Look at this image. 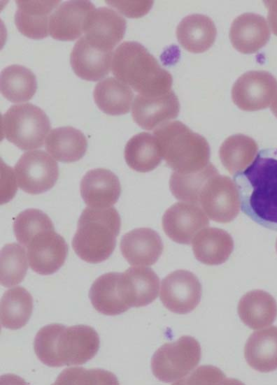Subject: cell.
<instances>
[{
    "instance_id": "e575fe53",
    "label": "cell",
    "mask_w": 277,
    "mask_h": 385,
    "mask_svg": "<svg viewBox=\"0 0 277 385\" xmlns=\"http://www.w3.org/2000/svg\"><path fill=\"white\" fill-rule=\"evenodd\" d=\"M27 254L17 243L6 244L1 250L0 282L5 287L20 283L28 269Z\"/></svg>"
},
{
    "instance_id": "44dd1931",
    "label": "cell",
    "mask_w": 277,
    "mask_h": 385,
    "mask_svg": "<svg viewBox=\"0 0 277 385\" xmlns=\"http://www.w3.org/2000/svg\"><path fill=\"white\" fill-rule=\"evenodd\" d=\"M229 36L236 50L243 54H253L267 44L270 30L263 16L246 13L234 20Z\"/></svg>"
},
{
    "instance_id": "4dcf8cb0",
    "label": "cell",
    "mask_w": 277,
    "mask_h": 385,
    "mask_svg": "<svg viewBox=\"0 0 277 385\" xmlns=\"http://www.w3.org/2000/svg\"><path fill=\"white\" fill-rule=\"evenodd\" d=\"M33 310V298L23 287L11 288L4 292L1 299V325L11 330L24 326Z\"/></svg>"
},
{
    "instance_id": "4316f807",
    "label": "cell",
    "mask_w": 277,
    "mask_h": 385,
    "mask_svg": "<svg viewBox=\"0 0 277 385\" xmlns=\"http://www.w3.org/2000/svg\"><path fill=\"white\" fill-rule=\"evenodd\" d=\"M122 279L127 300L131 307L146 306L158 296L159 278L150 268L129 267L122 273Z\"/></svg>"
},
{
    "instance_id": "d6a6232c",
    "label": "cell",
    "mask_w": 277,
    "mask_h": 385,
    "mask_svg": "<svg viewBox=\"0 0 277 385\" xmlns=\"http://www.w3.org/2000/svg\"><path fill=\"white\" fill-rule=\"evenodd\" d=\"M1 92L9 101L22 103L30 100L37 89L34 73L28 68L13 64L1 73Z\"/></svg>"
},
{
    "instance_id": "f546056e",
    "label": "cell",
    "mask_w": 277,
    "mask_h": 385,
    "mask_svg": "<svg viewBox=\"0 0 277 385\" xmlns=\"http://www.w3.org/2000/svg\"><path fill=\"white\" fill-rule=\"evenodd\" d=\"M124 154L127 165L141 173L154 170L162 159L157 138L148 132L132 136L125 145Z\"/></svg>"
},
{
    "instance_id": "e0dca14e",
    "label": "cell",
    "mask_w": 277,
    "mask_h": 385,
    "mask_svg": "<svg viewBox=\"0 0 277 385\" xmlns=\"http://www.w3.org/2000/svg\"><path fill=\"white\" fill-rule=\"evenodd\" d=\"M113 51L91 44L84 36L75 43L70 55V63L75 74L87 81H98L111 70Z\"/></svg>"
},
{
    "instance_id": "d590c367",
    "label": "cell",
    "mask_w": 277,
    "mask_h": 385,
    "mask_svg": "<svg viewBox=\"0 0 277 385\" xmlns=\"http://www.w3.org/2000/svg\"><path fill=\"white\" fill-rule=\"evenodd\" d=\"M55 229L50 217L38 209L29 208L21 212L15 219L13 231L18 242L27 247L38 233Z\"/></svg>"
},
{
    "instance_id": "52a82bcc",
    "label": "cell",
    "mask_w": 277,
    "mask_h": 385,
    "mask_svg": "<svg viewBox=\"0 0 277 385\" xmlns=\"http://www.w3.org/2000/svg\"><path fill=\"white\" fill-rule=\"evenodd\" d=\"M201 356L199 342L184 335L160 347L151 359V370L161 382H175L184 378L199 364Z\"/></svg>"
},
{
    "instance_id": "60d3db41",
    "label": "cell",
    "mask_w": 277,
    "mask_h": 385,
    "mask_svg": "<svg viewBox=\"0 0 277 385\" xmlns=\"http://www.w3.org/2000/svg\"><path fill=\"white\" fill-rule=\"evenodd\" d=\"M276 252H277V239H276Z\"/></svg>"
},
{
    "instance_id": "9a60e30c",
    "label": "cell",
    "mask_w": 277,
    "mask_h": 385,
    "mask_svg": "<svg viewBox=\"0 0 277 385\" xmlns=\"http://www.w3.org/2000/svg\"><path fill=\"white\" fill-rule=\"evenodd\" d=\"M179 112V101L172 90L154 96L137 94L132 108L134 121L143 129L149 131L176 118Z\"/></svg>"
},
{
    "instance_id": "f1b7e54d",
    "label": "cell",
    "mask_w": 277,
    "mask_h": 385,
    "mask_svg": "<svg viewBox=\"0 0 277 385\" xmlns=\"http://www.w3.org/2000/svg\"><path fill=\"white\" fill-rule=\"evenodd\" d=\"M93 96L102 112L109 115H121L129 112L134 92L127 85L109 77L95 85Z\"/></svg>"
},
{
    "instance_id": "8fae6325",
    "label": "cell",
    "mask_w": 277,
    "mask_h": 385,
    "mask_svg": "<svg viewBox=\"0 0 277 385\" xmlns=\"http://www.w3.org/2000/svg\"><path fill=\"white\" fill-rule=\"evenodd\" d=\"M201 293L202 288L197 277L189 270H178L162 279L159 297L169 310L185 314L196 308Z\"/></svg>"
},
{
    "instance_id": "7c38bea8",
    "label": "cell",
    "mask_w": 277,
    "mask_h": 385,
    "mask_svg": "<svg viewBox=\"0 0 277 385\" xmlns=\"http://www.w3.org/2000/svg\"><path fill=\"white\" fill-rule=\"evenodd\" d=\"M162 228L173 241L184 245L191 243L201 229L209 225L206 214L198 204L178 202L170 206L162 217Z\"/></svg>"
},
{
    "instance_id": "9c48e42d",
    "label": "cell",
    "mask_w": 277,
    "mask_h": 385,
    "mask_svg": "<svg viewBox=\"0 0 277 385\" xmlns=\"http://www.w3.org/2000/svg\"><path fill=\"white\" fill-rule=\"evenodd\" d=\"M199 203L204 212L218 223H228L238 215L241 201L236 184L228 176L216 175L203 187Z\"/></svg>"
},
{
    "instance_id": "ab89813d",
    "label": "cell",
    "mask_w": 277,
    "mask_h": 385,
    "mask_svg": "<svg viewBox=\"0 0 277 385\" xmlns=\"http://www.w3.org/2000/svg\"><path fill=\"white\" fill-rule=\"evenodd\" d=\"M270 108L273 114L277 118V92L276 93L270 106Z\"/></svg>"
},
{
    "instance_id": "30bf717a",
    "label": "cell",
    "mask_w": 277,
    "mask_h": 385,
    "mask_svg": "<svg viewBox=\"0 0 277 385\" xmlns=\"http://www.w3.org/2000/svg\"><path fill=\"white\" fill-rule=\"evenodd\" d=\"M276 92L277 80L271 73L250 71L236 80L232 89V98L241 110L256 111L267 108Z\"/></svg>"
},
{
    "instance_id": "5b68a950",
    "label": "cell",
    "mask_w": 277,
    "mask_h": 385,
    "mask_svg": "<svg viewBox=\"0 0 277 385\" xmlns=\"http://www.w3.org/2000/svg\"><path fill=\"white\" fill-rule=\"evenodd\" d=\"M153 135L157 138L162 159L176 172L194 173L210 163V147L207 140L180 121L160 125L154 130Z\"/></svg>"
},
{
    "instance_id": "7a4b0ae2",
    "label": "cell",
    "mask_w": 277,
    "mask_h": 385,
    "mask_svg": "<svg viewBox=\"0 0 277 385\" xmlns=\"http://www.w3.org/2000/svg\"><path fill=\"white\" fill-rule=\"evenodd\" d=\"M99 343L98 333L90 326L51 324L38 331L34 349L41 363L58 368L87 363L97 354Z\"/></svg>"
},
{
    "instance_id": "d4e9b609",
    "label": "cell",
    "mask_w": 277,
    "mask_h": 385,
    "mask_svg": "<svg viewBox=\"0 0 277 385\" xmlns=\"http://www.w3.org/2000/svg\"><path fill=\"white\" fill-rule=\"evenodd\" d=\"M247 363L260 372L277 370V326L255 331L244 347Z\"/></svg>"
},
{
    "instance_id": "1f68e13d",
    "label": "cell",
    "mask_w": 277,
    "mask_h": 385,
    "mask_svg": "<svg viewBox=\"0 0 277 385\" xmlns=\"http://www.w3.org/2000/svg\"><path fill=\"white\" fill-rule=\"evenodd\" d=\"M258 145L250 136L238 133L229 136L220 145L219 157L232 175L245 170L257 154Z\"/></svg>"
},
{
    "instance_id": "484cf974",
    "label": "cell",
    "mask_w": 277,
    "mask_h": 385,
    "mask_svg": "<svg viewBox=\"0 0 277 385\" xmlns=\"http://www.w3.org/2000/svg\"><path fill=\"white\" fill-rule=\"evenodd\" d=\"M237 310L243 323L253 330L270 326L277 317L276 300L270 293L260 289L245 293Z\"/></svg>"
},
{
    "instance_id": "8d00e7d4",
    "label": "cell",
    "mask_w": 277,
    "mask_h": 385,
    "mask_svg": "<svg viewBox=\"0 0 277 385\" xmlns=\"http://www.w3.org/2000/svg\"><path fill=\"white\" fill-rule=\"evenodd\" d=\"M55 384H118L116 377L101 369L69 368L62 371Z\"/></svg>"
},
{
    "instance_id": "3957f363",
    "label": "cell",
    "mask_w": 277,
    "mask_h": 385,
    "mask_svg": "<svg viewBox=\"0 0 277 385\" xmlns=\"http://www.w3.org/2000/svg\"><path fill=\"white\" fill-rule=\"evenodd\" d=\"M111 70L115 78L138 94L159 96L171 90V73L138 42L125 41L115 49Z\"/></svg>"
},
{
    "instance_id": "8992f818",
    "label": "cell",
    "mask_w": 277,
    "mask_h": 385,
    "mask_svg": "<svg viewBox=\"0 0 277 385\" xmlns=\"http://www.w3.org/2000/svg\"><path fill=\"white\" fill-rule=\"evenodd\" d=\"M50 128L45 112L30 103L13 105L1 116L3 136L22 150L42 147Z\"/></svg>"
},
{
    "instance_id": "836d02e7",
    "label": "cell",
    "mask_w": 277,
    "mask_h": 385,
    "mask_svg": "<svg viewBox=\"0 0 277 385\" xmlns=\"http://www.w3.org/2000/svg\"><path fill=\"white\" fill-rule=\"evenodd\" d=\"M217 168L209 163L203 169L192 173L174 171L169 179V188L178 200L199 204L201 191L207 181L218 175Z\"/></svg>"
},
{
    "instance_id": "2e32d148",
    "label": "cell",
    "mask_w": 277,
    "mask_h": 385,
    "mask_svg": "<svg viewBox=\"0 0 277 385\" xmlns=\"http://www.w3.org/2000/svg\"><path fill=\"white\" fill-rule=\"evenodd\" d=\"M90 1H66L52 12L49 20V34L56 40L72 41L84 33L86 20L95 9Z\"/></svg>"
},
{
    "instance_id": "603a6c76",
    "label": "cell",
    "mask_w": 277,
    "mask_h": 385,
    "mask_svg": "<svg viewBox=\"0 0 277 385\" xmlns=\"http://www.w3.org/2000/svg\"><path fill=\"white\" fill-rule=\"evenodd\" d=\"M195 258L208 266L226 262L234 250V240L228 232L219 228H204L192 242Z\"/></svg>"
},
{
    "instance_id": "ac0fdd59",
    "label": "cell",
    "mask_w": 277,
    "mask_h": 385,
    "mask_svg": "<svg viewBox=\"0 0 277 385\" xmlns=\"http://www.w3.org/2000/svg\"><path fill=\"white\" fill-rule=\"evenodd\" d=\"M89 298L94 309L105 315H118L131 307L120 273H107L97 278L90 289Z\"/></svg>"
},
{
    "instance_id": "5bb4252c",
    "label": "cell",
    "mask_w": 277,
    "mask_h": 385,
    "mask_svg": "<svg viewBox=\"0 0 277 385\" xmlns=\"http://www.w3.org/2000/svg\"><path fill=\"white\" fill-rule=\"evenodd\" d=\"M126 25V20L117 11L111 8L99 7L87 17L84 36L93 45L113 51L123 38Z\"/></svg>"
},
{
    "instance_id": "7402d4cb",
    "label": "cell",
    "mask_w": 277,
    "mask_h": 385,
    "mask_svg": "<svg viewBox=\"0 0 277 385\" xmlns=\"http://www.w3.org/2000/svg\"><path fill=\"white\" fill-rule=\"evenodd\" d=\"M15 3V24L19 31L32 39L46 38L50 17L60 1L17 0Z\"/></svg>"
},
{
    "instance_id": "6da1fadb",
    "label": "cell",
    "mask_w": 277,
    "mask_h": 385,
    "mask_svg": "<svg viewBox=\"0 0 277 385\" xmlns=\"http://www.w3.org/2000/svg\"><path fill=\"white\" fill-rule=\"evenodd\" d=\"M242 212L277 231V147L260 150L245 170L234 175Z\"/></svg>"
},
{
    "instance_id": "d6986e66",
    "label": "cell",
    "mask_w": 277,
    "mask_h": 385,
    "mask_svg": "<svg viewBox=\"0 0 277 385\" xmlns=\"http://www.w3.org/2000/svg\"><path fill=\"white\" fill-rule=\"evenodd\" d=\"M120 246L122 256L132 266H152L164 249L161 237L150 228H134L125 233Z\"/></svg>"
},
{
    "instance_id": "74e56055",
    "label": "cell",
    "mask_w": 277,
    "mask_h": 385,
    "mask_svg": "<svg viewBox=\"0 0 277 385\" xmlns=\"http://www.w3.org/2000/svg\"><path fill=\"white\" fill-rule=\"evenodd\" d=\"M106 3L115 8L127 17L138 18L145 15L151 8L152 1H106Z\"/></svg>"
},
{
    "instance_id": "4fadbf2b",
    "label": "cell",
    "mask_w": 277,
    "mask_h": 385,
    "mask_svg": "<svg viewBox=\"0 0 277 385\" xmlns=\"http://www.w3.org/2000/svg\"><path fill=\"white\" fill-rule=\"evenodd\" d=\"M26 247L30 268L42 275L57 272L64 263L68 254L65 240L55 229L38 233Z\"/></svg>"
},
{
    "instance_id": "f35d334b",
    "label": "cell",
    "mask_w": 277,
    "mask_h": 385,
    "mask_svg": "<svg viewBox=\"0 0 277 385\" xmlns=\"http://www.w3.org/2000/svg\"><path fill=\"white\" fill-rule=\"evenodd\" d=\"M268 10V21L274 34L277 36V0L264 1Z\"/></svg>"
},
{
    "instance_id": "cb8c5ba5",
    "label": "cell",
    "mask_w": 277,
    "mask_h": 385,
    "mask_svg": "<svg viewBox=\"0 0 277 385\" xmlns=\"http://www.w3.org/2000/svg\"><path fill=\"white\" fill-rule=\"evenodd\" d=\"M216 34L217 30L213 20L202 14L185 16L176 28L179 43L192 53L208 50L214 43Z\"/></svg>"
},
{
    "instance_id": "ba28073f",
    "label": "cell",
    "mask_w": 277,
    "mask_h": 385,
    "mask_svg": "<svg viewBox=\"0 0 277 385\" xmlns=\"http://www.w3.org/2000/svg\"><path fill=\"white\" fill-rule=\"evenodd\" d=\"M19 187L29 194H39L50 189L59 177L57 163L41 150L24 152L14 168Z\"/></svg>"
},
{
    "instance_id": "277c9868",
    "label": "cell",
    "mask_w": 277,
    "mask_h": 385,
    "mask_svg": "<svg viewBox=\"0 0 277 385\" xmlns=\"http://www.w3.org/2000/svg\"><path fill=\"white\" fill-rule=\"evenodd\" d=\"M120 226V217L115 208L87 207L78 219L72 247L87 263L103 262L115 249Z\"/></svg>"
},
{
    "instance_id": "83f0119b",
    "label": "cell",
    "mask_w": 277,
    "mask_h": 385,
    "mask_svg": "<svg viewBox=\"0 0 277 385\" xmlns=\"http://www.w3.org/2000/svg\"><path fill=\"white\" fill-rule=\"evenodd\" d=\"M45 147L56 160L71 163L80 160L85 155L87 141L81 131L72 126H62L49 132Z\"/></svg>"
},
{
    "instance_id": "ffe728a7",
    "label": "cell",
    "mask_w": 277,
    "mask_h": 385,
    "mask_svg": "<svg viewBox=\"0 0 277 385\" xmlns=\"http://www.w3.org/2000/svg\"><path fill=\"white\" fill-rule=\"evenodd\" d=\"M80 190L88 207L106 208L118 201L121 186L118 177L112 171L95 168L87 171L83 177Z\"/></svg>"
}]
</instances>
